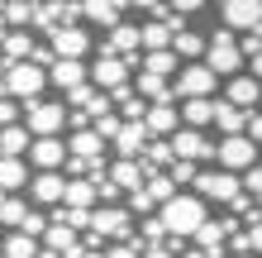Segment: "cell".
<instances>
[{
  "mask_svg": "<svg viewBox=\"0 0 262 258\" xmlns=\"http://www.w3.org/2000/svg\"><path fill=\"white\" fill-rule=\"evenodd\" d=\"M158 220H162L167 239H177V244H186V239H191V234L200 230V225L210 220V210H205V196H195V191H177L172 201H162Z\"/></svg>",
  "mask_w": 262,
  "mask_h": 258,
  "instance_id": "obj_1",
  "label": "cell"
},
{
  "mask_svg": "<svg viewBox=\"0 0 262 258\" xmlns=\"http://www.w3.org/2000/svg\"><path fill=\"white\" fill-rule=\"evenodd\" d=\"M248 63L234 38V29H214V38L205 43V67L214 72V77H238V67Z\"/></svg>",
  "mask_w": 262,
  "mask_h": 258,
  "instance_id": "obj_2",
  "label": "cell"
},
{
  "mask_svg": "<svg viewBox=\"0 0 262 258\" xmlns=\"http://www.w3.org/2000/svg\"><path fill=\"white\" fill-rule=\"evenodd\" d=\"M43 86H48V67L29 63V57L5 67V96H14V101H38Z\"/></svg>",
  "mask_w": 262,
  "mask_h": 258,
  "instance_id": "obj_3",
  "label": "cell"
},
{
  "mask_svg": "<svg viewBox=\"0 0 262 258\" xmlns=\"http://www.w3.org/2000/svg\"><path fill=\"white\" fill-rule=\"evenodd\" d=\"M214 163L229 168V172H243V168L257 163V144L248 139V134H224V139L214 144Z\"/></svg>",
  "mask_w": 262,
  "mask_h": 258,
  "instance_id": "obj_4",
  "label": "cell"
},
{
  "mask_svg": "<svg viewBox=\"0 0 262 258\" xmlns=\"http://www.w3.org/2000/svg\"><path fill=\"white\" fill-rule=\"evenodd\" d=\"M24 125H29V134H57L67 125V105L62 101H24Z\"/></svg>",
  "mask_w": 262,
  "mask_h": 258,
  "instance_id": "obj_5",
  "label": "cell"
},
{
  "mask_svg": "<svg viewBox=\"0 0 262 258\" xmlns=\"http://www.w3.org/2000/svg\"><path fill=\"white\" fill-rule=\"evenodd\" d=\"M243 191V177L229 172V168H214V172H195V196L205 201H234Z\"/></svg>",
  "mask_w": 262,
  "mask_h": 258,
  "instance_id": "obj_6",
  "label": "cell"
},
{
  "mask_svg": "<svg viewBox=\"0 0 262 258\" xmlns=\"http://www.w3.org/2000/svg\"><path fill=\"white\" fill-rule=\"evenodd\" d=\"M167 144H172V158H186V163H205V158H214V144H210L200 129H191V125L172 129V134H167Z\"/></svg>",
  "mask_w": 262,
  "mask_h": 258,
  "instance_id": "obj_7",
  "label": "cell"
},
{
  "mask_svg": "<svg viewBox=\"0 0 262 258\" xmlns=\"http://www.w3.org/2000/svg\"><path fill=\"white\" fill-rule=\"evenodd\" d=\"M134 215L129 210H119V206H100V210H91V234L96 239H129L134 234Z\"/></svg>",
  "mask_w": 262,
  "mask_h": 258,
  "instance_id": "obj_8",
  "label": "cell"
},
{
  "mask_svg": "<svg viewBox=\"0 0 262 258\" xmlns=\"http://www.w3.org/2000/svg\"><path fill=\"white\" fill-rule=\"evenodd\" d=\"M214 91V72L205 67V63H186L177 72V86H172V96H181V101H191V96H210Z\"/></svg>",
  "mask_w": 262,
  "mask_h": 258,
  "instance_id": "obj_9",
  "label": "cell"
},
{
  "mask_svg": "<svg viewBox=\"0 0 262 258\" xmlns=\"http://www.w3.org/2000/svg\"><path fill=\"white\" fill-rule=\"evenodd\" d=\"M29 163H34L38 172H57L62 168V158H67V144L57 139V134H38L34 144H29V153H24Z\"/></svg>",
  "mask_w": 262,
  "mask_h": 258,
  "instance_id": "obj_10",
  "label": "cell"
},
{
  "mask_svg": "<svg viewBox=\"0 0 262 258\" xmlns=\"http://www.w3.org/2000/svg\"><path fill=\"white\" fill-rule=\"evenodd\" d=\"M48 48H53V57H86L91 34H86V29H76V24H57L53 34H48Z\"/></svg>",
  "mask_w": 262,
  "mask_h": 258,
  "instance_id": "obj_11",
  "label": "cell"
},
{
  "mask_svg": "<svg viewBox=\"0 0 262 258\" xmlns=\"http://www.w3.org/2000/svg\"><path fill=\"white\" fill-rule=\"evenodd\" d=\"M177 96H162V101H152L148 110H143V125H148V134L152 139H167V134L177 129Z\"/></svg>",
  "mask_w": 262,
  "mask_h": 258,
  "instance_id": "obj_12",
  "label": "cell"
},
{
  "mask_svg": "<svg viewBox=\"0 0 262 258\" xmlns=\"http://www.w3.org/2000/svg\"><path fill=\"white\" fill-rule=\"evenodd\" d=\"M110 144L119 148V158H143V148L152 144V134H148L143 120H124V125H119V134H115Z\"/></svg>",
  "mask_w": 262,
  "mask_h": 258,
  "instance_id": "obj_13",
  "label": "cell"
},
{
  "mask_svg": "<svg viewBox=\"0 0 262 258\" xmlns=\"http://www.w3.org/2000/svg\"><path fill=\"white\" fill-rule=\"evenodd\" d=\"M91 82H96L100 91H115L129 82V63L119 53H100V63H91Z\"/></svg>",
  "mask_w": 262,
  "mask_h": 258,
  "instance_id": "obj_14",
  "label": "cell"
},
{
  "mask_svg": "<svg viewBox=\"0 0 262 258\" xmlns=\"http://www.w3.org/2000/svg\"><path fill=\"white\" fill-rule=\"evenodd\" d=\"M67 101L76 105V115H86V120H96V115H105L110 110V96L96 86V82H81V86H72L67 91Z\"/></svg>",
  "mask_w": 262,
  "mask_h": 258,
  "instance_id": "obj_15",
  "label": "cell"
},
{
  "mask_svg": "<svg viewBox=\"0 0 262 258\" xmlns=\"http://www.w3.org/2000/svg\"><path fill=\"white\" fill-rule=\"evenodd\" d=\"M48 82H53L57 91H72V86L91 82V67L81 63V57H53V67H48Z\"/></svg>",
  "mask_w": 262,
  "mask_h": 258,
  "instance_id": "obj_16",
  "label": "cell"
},
{
  "mask_svg": "<svg viewBox=\"0 0 262 258\" xmlns=\"http://www.w3.org/2000/svg\"><path fill=\"white\" fill-rule=\"evenodd\" d=\"M224 24L229 29H257L262 24V0H224Z\"/></svg>",
  "mask_w": 262,
  "mask_h": 258,
  "instance_id": "obj_17",
  "label": "cell"
},
{
  "mask_svg": "<svg viewBox=\"0 0 262 258\" xmlns=\"http://www.w3.org/2000/svg\"><path fill=\"white\" fill-rule=\"evenodd\" d=\"M43 249H48V253H57V258H72L76 253V230H72V225L67 220H48V230H43Z\"/></svg>",
  "mask_w": 262,
  "mask_h": 258,
  "instance_id": "obj_18",
  "label": "cell"
},
{
  "mask_svg": "<svg viewBox=\"0 0 262 258\" xmlns=\"http://www.w3.org/2000/svg\"><path fill=\"white\" fill-rule=\"evenodd\" d=\"M29 191H34V201H43V206H62L67 177L62 172H38V177H29Z\"/></svg>",
  "mask_w": 262,
  "mask_h": 258,
  "instance_id": "obj_19",
  "label": "cell"
},
{
  "mask_svg": "<svg viewBox=\"0 0 262 258\" xmlns=\"http://www.w3.org/2000/svg\"><path fill=\"white\" fill-rule=\"evenodd\" d=\"M105 177H110L119 191H134V187H143V182H148V172H143V163H138V158H119L115 168H105Z\"/></svg>",
  "mask_w": 262,
  "mask_h": 258,
  "instance_id": "obj_20",
  "label": "cell"
},
{
  "mask_svg": "<svg viewBox=\"0 0 262 258\" xmlns=\"http://www.w3.org/2000/svg\"><path fill=\"white\" fill-rule=\"evenodd\" d=\"M119 10H124V0H81V14L91 24H100V29H115Z\"/></svg>",
  "mask_w": 262,
  "mask_h": 258,
  "instance_id": "obj_21",
  "label": "cell"
},
{
  "mask_svg": "<svg viewBox=\"0 0 262 258\" xmlns=\"http://www.w3.org/2000/svg\"><path fill=\"white\" fill-rule=\"evenodd\" d=\"M29 187V163L24 158H0V191L14 196V191H24Z\"/></svg>",
  "mask_w": 262,
  "mask_h": 258,
  "instance_id": "obj_22",
  "label": "cell"
},
{
  "mask_svg": "<svg viewBox=\"0 0 262 258\" xmlns=\"http://www.w3.org/2000/svg\"><path fill=\"white\" fill-rule=\"evenodd\" d=\"M62 206H72V210H91V206H96V182H91V177H67Z\"/></svg>",
  "mask_w": 262,
  "mask_h": 258,
  "instance_id": "obj_23",
  "label": "cell"
},
{
  "mask_svg": "<svg viewBox=\"0 0 262 258\" xmlns=\"http://www.w3.org/2000/svg\"><path fill=\"white\" fill-rule=\"evenodd\" d=\"M181 120H186L191 129L214 125V96H191V101H181Z\"/></svg>",
  "mask_w": 262,
  "mask_h": 258,
  "instance_id": "obj_24",
  "label": "cell"
},
{
  "mask_svg": "<svg viewBox=\"0 0 262 258\" xmlns=\"http://www.w3.org/2000/svg\"><path fill=\"white\" fill-rule=\"evenodd\" d=\"M29 144H34L29 125H5V129H0V153H5V158H24Z\"/></svg>",
  "mask_w": 262,
  "mask_h": 258,
  "instance_id": "obj_25",
  "label": "cell"
},
{
  "mask_svg": "<svg viewBox=\"0 0 262 258\" xmlns=\"http://www.w3.org/2000/svg\"><path fill=\"white\" fill-rule=\"evenodd\" d=\"M229 101H234L238 110H253V105L262 101V82L257 77H234L229 82Z\"/></svg>",
  "mask_w": 262,
  "mask_h": 258,
  "instance_id": "obj_26",
  "label": "cell"
},
{
  "mask_svg": "<svg viewBox=\"0 0 262 258\" xmlns=\"http://www.w3.org/2000/svg\"><path fill=\"white\" fill-rule=\"evenodd\" d=\"M214 125H220L224 134H243V125H248V110H238L234 101H214Z\"/></svg>",
  "mask_w": 262,
  "mask_h": 258,
  "instance_id": "obj_27",
  "label": "cell"
},
{
  "mask_svg": "<svg viewBox=\"0 0 262 258\" xmlns=\"http://www.w3.org/2000/svg\"><path fill=\"white\" fill-rule=\"evenodd\" d=\"M138 48H148V53H158V48H172V29H167V24H158V19L138 24Z\"/></svg>",
  "mask_w": 262,
  "mask_h": 258,
  "instance_id": "obj_28",
  "label": "cell"
},
{
  "mask_svg": "<svg viewBox=\"0 0 262 258\" xmlns=\"http://www.w3.org/2000/svg\"><path fill=\"white\" fill-rule=\"evenodd\" d=\"M105 53H119V57L138 53V24H124V19H119V24L110 29V48H105Z\"/></svg>",
  "mask_w": 262,
  "mask_h": 258,
  "instance_id": "obj_29",
  "label": "cell"
},
{
  "mask_svg": "<svg viewBox=\"0 0 262 258\" xmlns=\"http://www.w3.org/2000/svg\"><path fill=\"white\" fill-rule=\"evenodd\" d=\"M29 53H34V34L29 29H10L5 34V63H24Z\"/></svg>",
  "mask_w": 262,
  "mask_h": 258,
  "instance_id": "obj_30",
  "label": "cell"
},
{
  "mask_svg": "<svg viewBox=\"0 0 262 258\" xmlns=\"http://www.w3.org/2000/svg\"><path fill=\"white\" fill-rule=\"evenodd\" d=\"M134 91H138L143 101H162V96H172V86H167V77H158V72H138Z\"/></svg>",
  "mask_w": 262,
  "mask_h": 258,
  "instance_id": "obj_31",
  "label": "cell"
},
{
  "mask_svg": "<svg viewBox=\"0 0 262 258\" xmlns=\"http://www.w3.org/2000/svg\"><path fill=\"white\" fill-rule=\"evenodd\" d=\"M100 148H105V144H100V134H96V129H76V134H72V144H67V153H76V158H96Z\"/></svg>",
  "mask_w": 262,
  "mask_h": 258,
  "instance_id": "obj_32",
  "label": "cell"
},
{
  "mask_svg": "<svg viewBox=\"0 0 262 258\" xmlns=\"http://www.w3.org/2000/svg\"><path fill=\"white\" fill-rule=\"evenodd\" d=\"M0 14H5L10 29H29V24H34V0H5Z\"/></svg>",
  "mask_w": 262,
  "mask_h": 258,
  "instance_id": "obj_33",
  "label": "cell"
},
{
  "mask_svg": "<svg viewBox=\"0 0 262 258\" xmlns=\"http://www.w3.org/2000/svg\"><path fill=\"white\" fill-rule=\"evenodd\" d=\"M191 239H195V249H205V253H220V249H224V230H220V220H205Z\"/></svg>",
  "mask_w": 262,
  "mask_h": 258,
  "instance_id": "obj_34",
  "label": "cell"
},
{
  "mask_svg": "<svg viewBox=\"0 0 262 258\" xmlns=\"http://www.w3.org/2000/svg\"><path fill=\"white\" fill-rule=\"evenodd\" d=\"M172 53L177 57H200L205 53V38H200L195 29H181V34H172Z\"/></svg>",
  "mask_w": 262,
  "mask_h": 258,
  "instance_id": "obj_35",
  "label": "cell"
},
{
  "mask_svg": "<svg viewBox=\"0 0 262 258\" xmlns=\"http://www.w3.org/2000/svg\"><path fill=\"white\" fill-rule=\"evenodd\" d=\"M24 220H29V206L19 201V196H5V201H0V225H10V230H19Z\"/></svg>",
  "mask_w": 262,
  "mask_h": 258,
  "instance_id": "obj_36",
  "label": "cell"
},
{
  "mask_svg": "<svg viewBox=\"0 0 262 258\" xmlns=\"http://www.w3.org/2000/svg\"><path fill=\"white\" fill-rule=\"evenodd\" d=\"M143 72L172 77V72H177V53H172V48H158V53H148V57H143Z\"/></svg>",
  "mask_w": 262,
  "mask_h": 258,
  "instance_id": "obj_37",
  "label": "cell"
},
{
  "mask_svg": "<svg viewBox=\"0 0 262 258\" xmlns=\"http://www.w3.org/2000/svg\"><path fill=\"white\" fill-rule=\"evenodd\" d=\"M5 258H38V239H29V234L14 230V234L5 239Z\"/></svg>",
  "mask_w": 262,
  "mask_h": 258,
  "instance_id": "obj_38",
  "label": "cell"
},
{
  "mask_svg": "<svg viewBox=\"0 0 262 258\" xmlns=\"http://www.w3.org/2000/svg\"><path fill=\"white\" fill-rule=\"evenodd\" d=\"M143 187H148V196H152L158 206H162V201H172V196H177V182L167 177V172H152V177L143 182Z\"/></svg>",
  "mask_w": 262,
  "mask_h": 258,
  "instance_id": "obj_39",
  "label": "cell"
},
{
  "mask_svg": "<svg viewBox=\"0 0 262 258\" xmlns=\"http://www.w3.org/2000/svg\"><path fill=\"white\" fill-rule=\"evenodd\" d=\"M119 125H124V120H119V110L96 115V134H100V139H115V134H119Z\"/></svg>",
  "mask_w": 262,
  "mask_h": 258,
  "instance_id": "obj_40",
  "label": "cell"
},
{
  "mask_svg": "<svg viewBox=\"0 0 262 258\" xmlns=\"http://www.w3.org/2000/svg\"><path fill=\"white\" fill-rule=\"evenodd\" d=\"M152 206H158V201L148 196V187H134L129 191V215H143V210H152Z\"/></svg>",
  "mask_w": 262,
  "mask_h": 258,
  "instance_id": "obj_41",
  "label": "cell"
},
{
  "mask_svg": "<svg viewBox=\"0 0 262 258\" xmlns=\"http://www.w3.org/2000/svg\"><path fill=\"white\" fill-rule=\"evenodd\" d=\"M5 125H19V101L0 91V129H5Z\"/></svg>",
  "mask_w": 262,
  "mask_h": 258,
  "instance_id": "obj_42",
  "label": "cell"
},
{
  "mask_svg": "<svg viewBox=\"0 0 262 258\" xmlns=\"http://www.w3.org/2000/svg\"><path fill=\"white\" fill-rule=\"evenodd\" d=\"M181 187V182H195V163H186V158H172V172H167Z\"/></svg>",
  "mask_w": 262,
  "mask_h": 258,
  "instance_id": "obj_43",
  "label": "cell"
},
{
  "mask_svg": "<svg viewBox=\"0 0 262 258\" xmlns=\"http://www.w3.org/2000/svg\"><path fill=\"white\" fill-rule=\"evenodd\" d=\"M243 244H248V253H262V220H253L243 230Z\"/></svg>",
  "mask_w": 262,
  "mask_h": 258,
  "instance_id": "obj_44",
  "label": "cell"
},
{
  "mask_svg": "<svg viewBox=\"0 0 262 258\" xmlns=\"http://www.w3.org/2000/svg\"><path fill=\"white\" fill-rule=\"evenodd\" d=\"M105 258H143V249H138V244H129V239H119L115 249H105Z\"/></svg>",
  "mask_w": 262,
  "mask_h": 258,
  "instance_id": "obj_45",
  "label": "cell"
},
{
  "mask_svg": "<svg viewBox=\"0 0 262 258\" xmlns=\"http://www.w3.org/2000/svg\"><path fill=\"white\" fill-rule=\"evenodd\" d=\"M243 187H248L253 196H262V168H248V177H243Z\"/></svg>",
  "mask_w": 262,
  "mask_h": 258,
  "instance_id": "obj_46",
  "label": "cell"
},
{
  "mask_svg": "<svg viewBox=\"0 0 262 258\" xmlns=\"http://www.w3.org/2000/svg\"><path fill=\"white\" fill-rule=\"evenodd\" d=\"M248 139H253V144H262V110H257V115L248 110Z\"/></svg>",
  "mask_w": 262,
  "mask_h": 258,
  "instance_id": "obj_47",
  "label": "cell"
},
{
  "mask_svg": "<svg viewBox=\"0 0 262 258\" xmlns=\"http://www.w3.org/2000/svg\"><path fill=\"white\" fill-rule=\"evenodd\" d=\"M172 249H177V244H172V239H167V244H152V249H148V253H143V258H177V253H172Z\"/></svg>",
  "mask_w": 262,
  "mask_h": 258,
  "instance_id": "obj_48",
  "label": "cell"
},
{
  "mask_svg": "<svg viewBox=\"0 0 262 258\" xmlns=\"http://www.w3.org/2000/svg\"><path fill=\"white\" fill-rule=\"evenodd\" d=\"M167 5H172L177 14H191V10H200V5H205V0H167Z\"/></svg>",
  "mask_w": 262,
  "mask_h": 258,
  "instance_id": "obj_49",
  "label": "cell"
},
{
  "mask_svg": "<svg viewBox=\"0 0 262 258\" xmlns=\"http://www.w3.org/2000/svg\"><path fill=\"white\" fill-rule=\"evenodd\" d=\"M124 5H138V10H158L162 0H124Z\"/></svg>",
  "mask_w": 262,
  "mask_h": 258,
  "instance_id": "obj_50",
  "label": "cell"
},
{
  "mask_svg": "<svg viewBox=\"0 0 262 258\" xmlns=\"http://www.w3.org/2000/svg\"><path fill=\"white\" fill-rule=\"evenodd\" d=\"M253 77L262 82V53H253Z\"/></svg>",
  "mask_w": 262,
  "mask_h": 258,
  "instance_id": "obj_51",
  "label": "cell"
},
{
  "mask_svg": "<svg viewBox=\"0 0 262 258\" xmlns=\"http://www.w3.org/2000/svg\"><path fill=\"white\" fill-rule=\"evenodd\" d=\"M72 258H105V253H91V249H81V244H76V253Z\"/></svg>",
  "mask_w": 262,
  "mask_h": 258,
  "instance_id": "obj_52",
  "label": "cell"
},
{
  "mask_svg": "<svg viewBox=\"0 0 262 258\" xmlns=\"http://www.w3.org/2000/svg\"><path fill=\"white\" fill-rule=\"evenodd\" d=\"M5 67H10V63H5V57H0V91H5Z\"/></svg>",
  "mask_w": 262,
  "mask_h": 258,
  "instance_id": "obj_53",
  "label": "cell"
},
{
  "mask_svg": "<svg viewBox=\"0 0 262 258\" xmlns=\"http://www.w3.org/2000/svg\"><path fill=\"white\" fill-rule=\"evenodd\" d=\"M0 10H5V0H0Z\"/></svg>",
  "mask_w": 262,
  "mask_h": 258,
  "instance_id": "obj_54",
  "label": "cell"
},
{
  "mask_svg": "<svg viewBox=\"0 0 262 258\" xmlns=\"http://www.w3.org/2000/svg\"><path fill=\"white\" fill-rule=\"evenodd\" d=\"M0 201H5V191H0Z\"/></svg>",
  "mask_w": 262,
  "mask_h": 258,
  "instance_id": "obj_55",
  "label": "cell"
},
{
  "mask_svg": "<svg viewBox=\"0 0 262 258\" xmlns=\"http://www.w3.org/2000/svg\"><path fill=\"white\" fill-rule=\"evenodd\" d=\"M238 258H248V253H238Z\"/></svg>",
  "mask_w": 262,
  "mask_h": 258,
  "instance_id": "obj_56",
  "label": "cell"
},
{
  "mask_svg": "<svg viewBox=\"0 0 262 258\" xmlns=\"http://www.w3.org/2000/svg\"><path fill=\"white\" fill-rule=\"evenodd\" d=\"M0 158H5V153H0Z\"/></svg>",
  "mask_w": 262,
  "mask_h": 258,
  "instance_id": "obj_57",
  "label": "cell"
}]
</instances>
